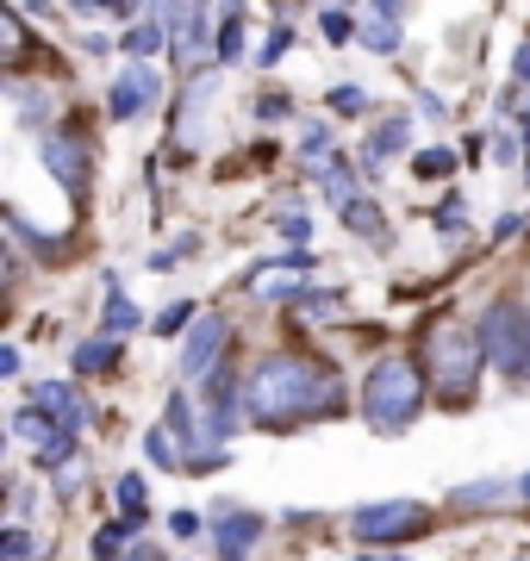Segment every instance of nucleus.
Masks as SVG:
<instances>
[{"label":"nucleus","mask_w":530,"mask_h":561,"mask_svg":"<svg viewBox=\"0 0 530 561\" xmlns=\"http://www.w3.org/2000/svg\"><path fill=\"white\" fill-rule=\"evenodd\" d=\"M418 530H425V505H412V500L349 512V537H362V542H393V537H418Z\"/></svg>","instance_id":"nucleus-5"},{"label":"nucleus","mask_w":530,"mask_h":561,"mask_svg":"<svg viewBox=\"0 0 530 561\" xmlns=\"http://www.w3.org/2000/svg\"><path fill=\"white\" fill-rule=\"evenodd\" d=\"M430 362H437V381H443L449 400H469L474 375H481V331H462V324H437L430 331Z\"/></svg>","instance_id":"nucleus-4"},{"label":"nucleus","mask_w":530,"mask_h":561,"mask_svg":"<svg viewBox=\"0 0 530 561\" xmlns=\"http://www.w3.org/2000/svg\"><path fill=\"white\" fill-rule=\"evenodd\" d=\"M44 162H50V175H57L69 194H82V187H88V169H94V157H88L82 138H50V144H44Z\"/></svg>","instance_id":"nucleus-7"},{"label":"nucleus","mask_w":530,"mask_h":561,"mask_svg":"<svg viewBox=\"0 0 530 561\" xmlns=\"http://www.w3.org/2000/svg\"><path fill=\"white\" fill-rule=\"evenodd\" d=\"M493 157H499V162H518V138H511V131H499V138H493Z\"/></svg>","instance_id":"nucleus-25"},{"label":"nucleus","mask_w":530,"mask_h":561,"mask_svg":"<svg viewBox=\"0 0 530 561\" xmlns=\"http://www.w3.org/2000/svg\"><path fill=\"white\" fill-rule=\"evenodd\" d=\"M518 76L530 81V44H525V50H518Z\"/></svg>","instance_id":"nucleus-28"},{"label":"nucleus","mask_w":530,"mask_h":561,"mask_svg":"<svg viewBox=\"0 0 530 561\" xmlns=\"http://www.w3.org/2000/svg\"><path fill=\"white\" fill-rule=\"evenodd\" d=\"M325 38L344 44V38H362V32H356V20H349V13H325Z\"/></svg>","instance_id":"nucleus-18"},{"label":"nucleus","mask_w":530,"mask_h":561,"mask_svg":"<svg viewBox=\"0 0 530 561\" xmlns=\"http://www.w3.org/2000/svg\"><path fill=\"white\" fill-rule=\"evenodd\" d=\"M219 350H224V319H200L187 331V350H182V375L187 381H212L219 375Z\"/></svg>","instance_id":"nucleus-6"},{"label":"nucleus","mask_w":530,"mask_h":561,"mask_svg":"<svg viewBox=\"0 0 530 561\" xmlns=\"http://www.w3.org/2000/svg\"><path fill=\"white\" fill-rule=\"evenodd\" d=\"M163 20H169V13L143 20L138 32H125V50H131V57H157V50H163Z\"/></svg>","instance_id":"nucleus-10"},{"label":"nucleus","mask_w":530,"mask_h":561,"mask_svg":"<svg viewBox=\"0 0 530 561\" xmlns=\"http://www.w3.org/2000/svg\"><path fill=\"white\" fill-rule=\"evenodd\" d=\"M113 356H119L113 343H82V350H76V368H82V375H101V368H113Z\"/></svg>","instance_id":"nucleus-13"},{"label":"nucleus","mask_w":530,"mask_h":561,"mask_svg":"<svg viewBox=\"0 0 530 561\" xmlns=\"http://www.w3.org/2000/svg\"><path fill=\"white\" fill-rule=\"evenodd\" d=\"M337 381L325 368H312L300 356H268L256 375L244 381V419L256 424H287V419H312V412H337Z\"/></svg>","instance_id":"nucleus-1"},{"label":"nucleus","mask_w":530,"mask_h":561,"mask_svg":"<svg viewBox=\"0 0 530 561\" xmlns=\"http://www.w3.org/2000/svg\"><path fill=\"white\" fill-rule=\"evenodd\" d=\"M125 537H131V524H106L101 537H94V556H119Z\"/></svg>","instance_id":"nucleus-17"},{"label":"nucleus","mask_w":530,"mask_h":561,"mask_svg":"<svg viewBox=\"0 0 530 561\" xmlns=\"http://www.w3.org/2000/svg\"><path fill=\"white\" fill-rule=\"evenodd\" d=\"M307 231H312V225H307V213H300V219H281V238H293V243H300Z\"/></svg>","instance_id":"nucleus-27"},{"label":"nucleus","mask_w":530,"mask_h":561,"mask_svg":"<svg viewBox=\"0 0 530 561\" xmlns=\"http://www.w3.org/2000/svg\"><path fill=\"white\" fill-rule=\"evenodd\" d=\"M131 324H138V312H131V306H125L119 280H113V287H106V331H131Z\"/></svg>","instance_id":"nucleus-12"},{"label":"nucleus","mask_w":530,"mask_h":561,"mask_svg":"<svg viewBox=\"0 0 530 561\" xmlns=\"http://www.w3.org/2000/svg\"><path fill=\"white\" fill-rule=\"evenodd\" d=\"M169 431H175L182 443H200V431H194V419H187V400H182V393L169 400Z\"/></svg>","instance_id":"nucleus-15"},{"label":"nucleus","mask_w":530,"mask_h":561,"mask_svg":"<svg viewBox=\"0 0 530 561\" xmlns=\"http://www.w3.org/2000/svg\"><path fill=\"white\" fill-rule=\"evenodd\" d=\"M418 405H425V381H418V368L412 362H381L362 387V412L375 431H406L418 419Z\"/></svg>","instance_id":"nucleus-2"},{"label":"nucleus","mask_w":530,"mask_h":561,"mask_svg":"<svg viewBox=\"0 0 530 561\" xmlns=\"http://www.w3.org/2000/svg\"><path fill=\"white\" fill-rule=\"evenodd\" d=\"M119 505L131 512V518L143 512V481H138V474H125V481H119Z\"/></svg>","instance_id":"nucleus-19"},{"label":"nucleus","mask_w":530,"mask_h":561,"mask_svg":"<svg viewBox=\"0 0 530 561\" xmlns=\"http://www.w3.org/2000/svg\"><path fill=\"white\" fill-rule=\"evenodd\" d=\"M169 524H175V537H200V518H194V512H175Z\"/></svg>","instance_id":"nucleus-26"},{"label":"nucleus","mask_w":530,"mask_h":561,"mask_svg":"<svg viewBox=\"0 0 530 561\" xmlns=\"http://www.w3.org/2000/svg\"><path fill=\"white\" fill-rule=\"evenodd\" d=\"M443 169H456L449 150H425V157H418V175H443Z\"/></svg>","instance_id":"nucleus-22"},{"label":"nucleus","mask_w":530,"mask_h":561,"mask_svg":"<svg viewBox=\"0 0 530 561\" xmlns=\"http://www.w3.org/2000/svg\"><path fill=\"white\" fill-rule=\"evenodd\" d=\"M331 106H337V113H362L368 94H362V88H337V94H331Z\"/></svg>","instance_id":"nucleus-20"},{"label":"nucleus","mask_w":530,"mask_h":561,"mask_svg":"<svg viewBox=\"0 0 530 561\" xmlns=\"http://www.w3.org/2000/svg\"><path fill=\"white\" fill-rule=\"evenodd\" d=\"M256 530H263V524L250 518V512H231V518L219 524V537H212V542H219V556H224V561H244V549L256 542Z\"/></svg>","instance_id":"nucleus-9"},{"label":"nucleus","mask_w":530,"mask_h":561,"mask_svg":"<svg viewBox=\"0 0 530 561\" xmlns=\"http://www.w3.org/2000/svg\"><path fill=\"white\" fill-rule=\"evenodd\" d=\"M143 456H150V461H163V468H169V461H175V449H169L163 431H150V437H143Z\"/></svg>","instance_id":"nucleus-23"},{"label":"nucleus","mask_w":530,"mask_h":561,"mask_svg":"<svg viewBox=\"0 0 530 561\" xmlns=\"http://www.w3.org/2000/svg\"><path fill=\"white\" fill-rule=\"evenodd\" d=\"M344 225H349V231H362V238H381V225H388V219H381V206L349 201V206H344Z\"/></svg>","instance_id":"nucleus-11"},{"label":"nucleus","mask_w":530,"mask_h":561,"mask_svg":"<svg viewBox=\"0 0 530 561\" xmlns=\"http://www.w3.org/2000/svg\"><path fill=\"white\" fill-rule=\"evenodd\" d=\"M157 94H163V76L138 62V69H125V76L113 81V113H119V119H131V113H138V106H150Z\"/></svg>","instance_id":"nucleus-8"},{"label":"nucleus","mask_w":530,"mask_h":561,"mask_svg":"<svg viewBox=\"0 0 530 561\" xmlns=\"http://www.w3.org/2000/svg\"><path fill=\"white\" fill-rule=\"evenodd\" d=\"M493 500H506V481H487V486H462L449 505H493Z\"/></svg>","instance_id":"nucleus-16"},{"label":"nucleus","mask_w":530,"mask_h":561,"mask_svg":"<svg viewBox=\"0 0 530 561\" xmlns=\"http://www.w3.org/2000/svg\"><path fill=\"white\" fill-rule=\"evenodd\" d=\"M406 131H412L406 119H388V125H381V138H375V162L393 157V150H406Z\"/></svg>","instance_id":"nucleus-14"},{"label":"nucleus","mask_w":530,"mask_h":561,"mask_svg":"<svg viewBox=\"0 0 530 561\" xmlns=\"http://www.w3.org/2000/svg\"><path fill=\"white\" fill-rule=\"evenodd\" d=\"M481 356L499 368V375H511V381H530V312L525 306L499 300L481 319Z\"/></svg>","instance_id":"nucleus-3"},{"label":"nucleus","mask_w":530,"mask_h":561,"mask_svg":"<svg viewBox=\"0 0 530 561\" xmlns=\"http://www.w3.org/2000/svg\"><path fill=\"white\" fill-rule=\"evenodd\" d=\"M187 319H194V306H169L163 319H157V331H163V337H175V331H182Z\"/></svg>","instance_id":"nucleus-21"},{"label":"nucleus","mask_w":530,"mask_h":561,"mask_svg":"<svg viewBox=\"0 0 530 561\" xmlns=\"http://www.w3.org/2000/svg\"><path fill=\"white\" fill-rule=\"evenodd\" d=\"M219 50H224V57H238V50H244V32H238V20H224V38H219Z\"/></svg>","instance_id":"nucleus-24"},{"label":"nucleus","mask_w":530,"mask_h":561,"mask_svg":"<svg viewBox=\"0 0 530 561\" xmlns=\"http://www.w3.org/2000/svg\"><path fill=\"white\" fill-rule=\"evenodd\" d=\"M525 500H530V474H525Z\"/></svg>","instance_id":"nucleus-29"}]
</instances>
